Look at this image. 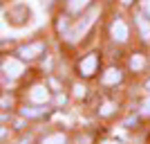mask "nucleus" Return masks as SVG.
I'll return each mask as SVG.
<instances>
[{
	"label": "nucleus",
	"mask_w": 150,
	"mask_h": 144,
	"mask_svg": "<svg viewBox=\"0 0 150 144\" xmlns=\"http://www.w3.org/2000/svg\"><path fill=\"white\" fill-rule=\"evenodd\" d=\"M110 34H112L114 41L123 43V41H128V25H125L121 18H117V20L112 23V27H110Z\"/></svg>",
	"instance_id": "nucleus-4"
},
{
	"label": "nucleus",
	"mask_w": 150,
	"mask_h": 144,
	"mask_svg": "<svg viewBox=\"0 0 150 144\" xmlns=\"http://www.w3.org/2000/svg\"><path fill=\"white\" fill-rule=\"evenodd\" d=\"M119 81H121V70L119 68L105 70V75H103V83L105 86H112V83H119Z\"/></svg>",
	"instance_id": "nucleus-8"
},
{
	"label": "nucleus",
	"mask_w": 150,
	"mask_h": 144,
	"mask_svg": "<svg viewBox=\"0 0 150 144\" xmlns=\"http://www.w3.org/2000/svg\"><path fill=\"white\" fill-rule=\"evenodd\" d=\"M146 88H148V90H150V79H148V81H146Z\"/></svg>",
	"instance_id": "nucleus-17"
},
{
	"label": "nucleus",
	"mask_w": 150,
	"mask_h": 144,
	"mask_svg": "<svg viewBox=\"0 0 150 144\" xmlns=\"http://www.w3.org/2000/svg\"><path fill=\"white\" fill-rule=\"evenodd\" d=\"M141 9L148 14V18H150V0H141Z\"/></svg>",
	"instance_id": "nucleus-13"
},
{
	"label": "nucleus",
	"mask_w": 150,
	"mask_h": 144,
	"mask_svg": "<svg viewBox=\"0 0 150 144\" xmlns=\"http://www.w3.org/2000/svg\"><path fill=\"white\" fill-rule=\"evenodd\" d=\"M45 52V43H40V41H34V43H27V45H23L18 50V57L20 59H36L38 54H43Z\"/></svg>",
	"instance_id": "nucleus-2"
},
{
	"label": "nucleus",
	"mask_w": 150,
	"mask_h": 144,
	"mask_svg": "<svg viewBox=\"0 0 150 144\" xmlns=\"http://www.w3.org/2000/svg\"><path fill=\"white\" fill-rule=\"evenodd\" d=\"M121 2H123V5H130V2H132V0H121Z\"/></svg>",
	"instance_id": "nucleus-16"
},
{
	"label": "nucleus",
	"mask_w": 150,
	"mask_h": 144,
	"mask_svg": "<svg viewBox=\"0 0 150 144\" xmlns=\"http://www.w3.org/2000/svg\"><path fill=\"white\" fill-rule=\"evenodd\" d=\"M40 113H43V110H40L38 106H29V108H25V110H23V115H25V117H38Z\"/></svg>",
	"instance_id": "nucleus-12"
},
{
	"label": "nucleus",
	"mask_w": 150,
	"mask_h": 144,
	"mask_svg": "<svg viewBox=\"0 0 150 144\" xmlns=\"http://www.w3.org/2000/svg\"><path fill=\"white\" fill-rule=\"evenodd\" d=\"M43 144H65V135H61V133H56V135H50V138L45 140Z\"/></svg>",
	"instance_id": "nucleus-11"
},
{
	"label": "nucleus",
	"mask_w": 150,
	"mask_h": 144,
	"mask_svg": "<svg viewBox=\"0 0 150 144\" xmlns=\"http://www.w3.org/2000/svg\"><path fill=\"white\" fill-rule=\"evenodd\" d=\"M29 99L36 101V104H45V99H47V88L45 86H34L29 92Z\"/></svg>",
	"instance_id": "nucleus-7"
},
{
	"label": "nucleus",
	"mask_w": 150,
	"mask_h": 144,
	"mask_svg": "<svg viewBox=\"0 0 150 144\" xmlns=\"http://www.w3.org/2000/svg\"><path fill=\"white\" fill-rule=\"evenodd\" d=\"M96 65H99V57H96V54H88L85 59H81L79 70H81L83 77H92L94 72H96Z\"/></svg>",
	"instance_id": "nucleus-3"
},
{
	"label": "nucleus",
	"mask_w": 150,
	"mask_h": 144,
	"mask_svg": "<svg viewBox=\"0 0 150 144\" xmlns=\"http://www.w3.org/2000/svg\"><path fill=\"white\" fill-rule=\"evenodd\" d=\"M134 23H137L139 32H141V38H144V41H150V20L139 11L137 16H134Z\"/></svg>",
	"instance_id": "nucleus-5"
},
{
	"label": "nucleus",
	"mask_w": 150,
	"mask_h": 144,
	"mask_svg": "<svg viewBox=\"0 0 150 144\" xmlns=\"http://www.w3.org/2000/svg\"><path fill=\"white\" fill-rule=\"evenodd\" d=\"M2 70H5V75H9V77H18L20 72H23V63L16 61V59H5Z\"/></svg>",
	"instance_id": "nucleus-6"
},
{
	"label": "nucleus",
	"mask_w": 150,
	"mask_h": 144,
	"mask_svg": "<svg viewBox=\"0 0 150 144\" xmlns=\"http://www.w3.org/2000/svg\"><path fill=\"white\" fill-rule=\"evenodd\" d=\"M144 110H146V113H150V99H148V101L144 104Z\"/></svg>",
	"instance_id": "nucleus-15"
},
{
	"label": "nucleus",
	"mask_w": 150,
	"mask_h": 144,
	"mask_svg": "<svg viewBox=\"0 0 150 144\" xmlns=\"http://www.w3.org/2000/svg\"><path fill=\"white\" fill-rule=\"evenodd\" d=\"M103 144H114V142H103ZM117 144H119V142H117Z\"/></svg>",
	"instance_id": "nucleus-18"
},
{
	"label": "nucleus",
	"mask_w": 150,
	"mask_h": 144,
	"mask_svg": "<svg viewBox=\"0 0 150 144\" xmlns=\"http://www.w3.org/2000/svg\"><path fill=\"white\" fill-rule=\"evenodd\" d=\"M130 68H132V70H144V68H146V59L141 57V54L130 57Z\"/></svg>",
	"instance_id": "nucleus-9"
},
{
	"label": "nucleus",
	"mask_w": 150,
	"mask_h": 144,
	"mask_svg": "<svg viewBox=\"0 0 150 144\" xmlns=\"http://www.w3.org/2000/svg\"><path fill=\"white\" fill-rule=\"evenodd\" d=\"M90 0H67V9L69 11H81V7H85Z\"/></svg>",
	"instance_id": "nucleus-10"
},
{
	"label": "nucleus",
	"mask_w": 150,
	"mask_h": 144,
	"mask_svg": "<svg viewBox=\"0 0 150 144\" xmlns=\"http://www.w3.org/2000/svg\"><path fill=\"white\" fill-rule=\"evenodd\" d=\"M96 16H99V9H96V7H92L88 16H83V20H79V23H76L74 29H69V32H67V38H69V41H76V38H81L83 34L90 29V25L94 23V18H96Z\"/></svg>",
	"instance_id": "nucleus-1"
},
{
	"label": "nucleus",
	"mask_w": 150,
	"mask_h": 144,
	"mask_svg": "<svg viewBox=\"0 0 150 144\" xmlns=\"http://www.w3.org/2000/svg\"><path fill=\"white\" fill-rule=\"evenodd\" d=\"M74 90H76V97H83V95H85V86H79V83H76Z\"/></svg>",
	"instance_id": "nucleus-14"
}]
</instances>
